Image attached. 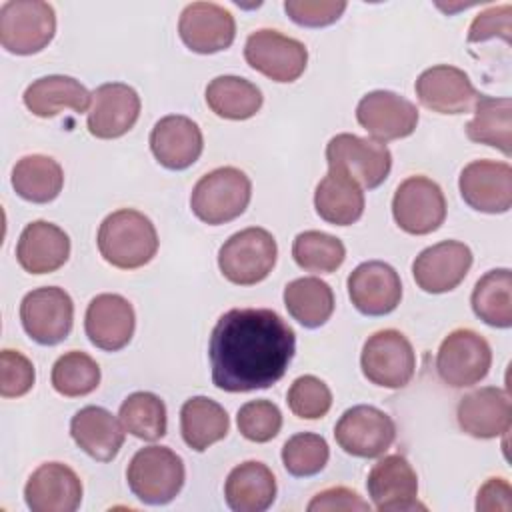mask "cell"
<instances>
[{"instance_id": "obj_21", "label": "cell", "mask_w": 512, "mask_h": 512, "mask_svg": "<svg viewBox=\"0 0 512 512\" xmlns=\"http://www.w3.org/2000/svg\"><path fill=\"white\" fill-rule=\"evenodd\" d=\"M182 42L198 54H214L232 46L236 22L230 10L214 2L188 4L178 20Z\"/></svg>"}, {"instance_id": "obj_15", "label": "cell", "mask_w": 512, "mask_h": 512, "mask_svg": "<svg viewBox=\"0 0 512 512\" xmlns=\"http://www.w3.org/2000/svg\"><path fill=\"white\" fill-rule=\"evenodd\" d=\"M462 200L484 214H504L512 206V166L496 160H472L458 180Z\"/></svg>"}, {"instance_id": "obj_13", "label": "cell", "mask_w": 512, "mask_h": 512, "mask_svg": "<svg viewBox=\"0 0 512 512\" xmlns=\"http://www.w3.org/2000/svg\"><path fill=\"white\" fill-rule=\"evenodd\" d=\"M338 446L356 458L382 456L396 438L394 420L376 406L358 404L348 408L334 426Z\"/></svg>"}, {"instance_id": "obj_33", "label": "cell", "mask_w": 512, "mask_h": 512, "mask_svg": "<svg viewBox=\"0 0 512 512\" xmlns=\"http://www.w3.org/2000/svg\"><path fill=\"white\" fill-rule=\"evenodd\" d=\"M472 142L498 148L504 156L512 152V100L480 94L474 104V118L466 124Z\"/></svg>"}, {"instance_id": "obj_31", "label": "cell", "mask_w": 512, "mask_h": 512, "mask_svg": "<svg viewBox=\"0 0 512 512\" xmlns=\"http://www.w3.org/2000/svg\"><path fill=\"white\" fill-rule=\"evenodd\" d=\"M230 428L226 410L208 396H192L180 408V432L196 452H204L220 442Z\"/></svg>"}, {"instance_id": "obj_43", "label": "cell", "mask_w": 512, "mask_h": 512, "mask_svg": "<svg viewBox=\"0 0 512 512\" xmlns=\"http://www.w3.org/2000/svg\"><path fill=\"white\" fill-rule=\"evenodd\" d=\"M36 380L34 364L18 350L4 348L0 352V396L20 398L24 396Z\"/></svg>"}, {"instance_id": "obj_47", "label": "cell", "mask_w": 512, "mask_h": 512, "mask_svg": "<svg viewBox=\"0 0 512 512\" xmlns=\"http://www.w3.org/2000/svg\"><path fill=\"white\" fill-rule=\"evenodd\" d=\"M478 512H510L512 510V486L506 478H488L476 496Z\"/></svg>"}, {"instance_id": "obj_26", "label": "cell", "mask_w": 512, "mask_h": 512, "mask_svg": "<svg viewBox=\"0 0 512 512\" xmlns=\"http://www.w3.org/2000/svg\"><path fill=\"white\" fill-rule=\"evenodd\" d=\"M70 256L68 234L46 220H34L24 226L18 244L16 260L30 274H50L66 264Z\"/></svg>"}, {"instance_id": "obj_30", "label": "cell", "mask_w": 512, "mask_h": 512, "mask_svg": "<svg viewBox=\"0 0 512 512\" xmlns=\"http://www.w3.org/2000/svg\"><path fill=\"white\" fill-rule=\"evenodd\" d=\"M24 106L38 118H52L62 110L86 112L92 102V94L72 76L50 74L34 80L24 90Z\"/></svg>"}, {"instance_id": "obj_11", "label": "cell", "mask_w": 512, "mask_h": 512, "mask_svg": "<svg viewBox=\"0 0 512 512\" xmlns=\"http://www.w3.org/2000/svg\"><path fill=\"white\" fill-rule=\"evenodd\" d=\"M24 332L42 346H54L68 338L74 324V302L58 286L28 292L20 304Z\"/></svg>"}, {"instance_id": "obj_34", "label": "cell", "mask_w": 512, "mask_h": 512, "mask_svg": "<svg viewBox=\"0 0 512 512\" xmlns=\"http://www.w3.org/2000/svg\"><path fill=\"white\" fill-rule=\"evenodd\" d=\"M284 306L304 328H318L334 312V292L330 284L316 276L296 278L284 288Z\"/></svg>"}, {"instance_id": "obj_42", "label": "cell", "mask_w": 512, "mask_h": 512, "mask_svg": "<svg viewBox=\"0 0 512 512\" xmlns=\"http://www.w3.org/2000/svg\"><path fill=\"white\" fill-rule=\"evenodd\" d=\"M236 424L240 434L250 442H270L282 428V412L270 400H250L240 406Z\"/></svg>"}, {"instance_id": "obj_27", "label": "cell", "mask_w": 512, "mask_h": 512, "mask_svg": "<svg viewBox=\"0 0 512 512\" xmlns=\"http://www.w3.org/2000/svg\"><path fill=\"white\" fill-rule=\"evenodd\" d=\"M124 426L102 406H84L70 420V436L90 458L110 462L124 444Z\"/></svg>"}, {"instance_id": "obj_46", "label": "cell", "mask_w": 512, "mask_h": 512, "mask_svg": "<svg viewBox=\"0 0 512 512\" xmlns=\"http://www.w3.org/2000/svg\"><path fill=\"white\" fill-rule=\"evenodd\" d=\"M308 512H334V510H344V512H368L370 504L354 490L346 486H334L318 492L306 506Z\"/></svg>"}, {"instance_id": "obj_9", "label": "cell", "mask_w": 512, "mask_h": 512, "mask_svg": "<svg viewBox=\"0 0 512 512\" xmlns=\"http://www.w3.org/2000/svg\"><path fill=\"white\" fill-rule=\"evenodd\" d=\"M328 168H338L362 188H378L390 174L392 154L388 146L374 138L356 134H336L326 144Z\"/></svg>"}, {"instance_id": "obj_6", "label": "cell", "mask_w": 512, "mask_h": 512, "mask_svg": "<svg viewBox=\"0 0 512 512\" xmlns=\"http://www.w3.org/2000/svg\"><path fill=\"white\" fill-rule=\"evenodd\" d=\"M56 34V12L42 0H8L0 6V44L28 56L46 48Z\"/></svg>"}, {"instance_id": "obj_24", "label": "cell", "mask_w": 512, "mask_h": 512, "mask_svg": "<svg viewBox=\"0 0 512 512\" xmlns=\"http://www.w3.org/2000/svg\"><path fill=\"white\" fill-rule=\"evenodd\" d=\"M150 150L164 168L184 170L192 166L204 150L202 130L188 116H164L150 132Z\"/></svg>"}, {"instance_id": "obj_2", "label": "cell", "mask_w": 512, "mask_h": 512, "mask_svg": "<svg viewBox=\"0 0 512 512\" xmlns=\"http://www.w3.org/2000/svg\"><path fill=\"white\" fill-rule=\"evenodd\" d=\"M96 242L100 256L120 270L140 268L158 252V234L152 220L134 208L108 214L98 228Z\"/></svg>"}, {"instance_id": "obj_45", "label": "cell", "mask_w": 512, "mask_h": 512, "mask_svg": "<svg viewBox=\"0 0 512 512\" xmlns=\"http://www.w3.org/2000/svg\"><path fill=\"white\" fill-rule=\"evenodd\" d=\"M490 38H502L510 44L512 40V6H492L480 12L470 28H468V42H486Z\"/></svg>"}, {"instance_id": "obj_40", "label": "cell", "mask_w": 512, "mask_h": 512, "mask_svg": "<svg viewBox=\"0 0 512 512\" xmlns=\"http://www.w3.org/2000/svg\"><path fill=\"white\" fill-rule=\"evenodd\" d=\"M328 442L314 432H298L282 446V464L288 474L296 478L314 476L328 464Z\"/></svg>"}, {"instance_id": "obj_4", "label": "cell", "mask_w": 512, "mask_h": 512, "mask_svg": "<svg viewBox=\"0 0 512 512\" xmlns=\"http://www.w3.org/2000/svg\"><path fill=\"white\" fill-rule=\"evenodd\" d=\"M126 480L140 502L160 506L180 494L186 470L182 458L168 446H146L132 456L126 468Z\"/></svg>"}, {"instance_id": "obj_44", "label": "cell", "mask_w": 512, "mask_h": 512, "mask_svg": "<svg viewBox=\"0 0 512 512\" xmlns=\"http://www.w3.org/2000/svg\"><path fill=\"white\" fill-rule=\"evenodd\" d=\"M284 10L292 22L306 28L334 24L346 10L344 0H286Z\"/></svg>"}, {"instance_id": "obj_28", "label": "cell", "mask_w": 512, "mask_h": 512, "mask_svg": "<svg viewBox=\"0 0 512 512\" xmlns=\"http://www.w3.org/2000/svg\"><path fill=\"white\" fill-rule=\"evenodd\" d=\"M224 498L234 512H264L276 500V478L264 462H242L230 470Z\"/></svg>"}, {"instance_id": "obj_12", "label": "cell", "mask_w": 512, "mask_h": 512, "mask_svg": "<svg viewBox=\"0 0 512 512\" xmlns=\"http://www.w3.org/2000/svg\"><path fill=\"white\" fill-rule=\"evenodd\" d=\"M244 58L256 72L274 82L298 80L308 64L306 46L272 28H260L246 38Z\"/></svg>"}, {"instance_id": "obj_10", "label": "cell", "mask_w": 512, "mask_h": 512, "mask_svg": "<svg viewBox=\"0 0 512 512\" xmlns=\"http://www.w3.org/2000/svg\"><path fill=\"white\" fill-rule=\"evenodd\" d=\"M392 216L400 230L414 236L438 230L446 218L442 188L426 176H408L394 192Z\"/></svg>"}, {"instance_id": "obj_16", "label": "cell", "mask_w": 512, "mask_h": 512, "mask_svg": "<svg viewBox=\"0 0 512 512\" xmlns=\"http://www.w3.org/2000/svg\"><path fill=\"white\" fill-rule=\"evenodd\" d=\"M366 488L376 510L380 512L426 508L418 502V476L412 464L400 454L380 458L368 472Z\"/></svg>"}, {"instance_id": "obj_14", "label": "cell", "mask_w": 512, "mask_h": 512, "mask_svg": "<svg viewBox=\"0 0 512 512\" xmlns=\"http://www.w3.org/2000/svg\"><path fill=\"white\" fill-rule=\"evenodd\" d=\"M418 108L392 90H372L356 106L358 124L380 142L410 136L418 126Z\"/></svg>"}, {"instance_id": "obj_18", "label": "cell", "mask_w": 512, "mask_h": 512, "mask_svg": "<svg viewBox=\"0 0 512 512\" xmlns=\"http://www.w3.org/2000/svg\"><path fill=\"white\" fill-rule=\"evenodd\" d=\"M472 266V250L458 240H444L424 248L412 262V276L428 294L454 290Z\"/></svg>"}, {"instance_id": "obj_39", "label": "cell", "mask_w": 512, "mask_h": 512, "mask_svg": "<svg viewBox=\"0 0 512 512\" xmlns=\"http://www.w3.org/2000/svg\"><path fill=\"white\" fill-rule=\"evenodd\" d=\"M100 384V366L92 356L80 350L62 354L52 366V386L66 398H78L94 392Z\"/></svg>"}, {"instance_id": "obj_23", "label": "cell", "mask_w": 512, "mask_h": 512, "mask_svg": "<svg viewBox=\"0 0 512 512\" xmlns=\"http://www.w3.org/2000/svg\"><path fill=\"white\" fill-rule=\"evenodd\" d=\"M134 326V308L120 294H98L86 308L84 330L88 340L100 350L116 352L128 346L134 336Z\"/></svg>"}, {"instance_id": "obj_35", "label": "cell", "mask_w": 512, "mask_h": 512, "mask_svg": "<svg viewBox=\"0 0 512 512\" xmlns=\"http://www.w3.org/2000/svg\"><path fill=\"white\" fill-rule=\"evenodd\" d=\"M208 108L226 120H248L262 108V92L242 76H216L206 86Z\"/></svg>"}, {"instance_id": "obj_29", "label": "cell", "mask_w": 512, "mask_h": 512, "mask_svg": "<svg viewBox=\"0 0 512 512\" xmlns=\"http://www.w3.org/2000/svg\"><path fill=\"white\" fill-rule=\"evenodd\" d=\"M314 208L324 222L350 226L364 214V192L346 172L328 168V174L316 186Z\"/></svg>"}, {"instance_id": "obj_32", "label": "cell", "mask_w": 512, "mask_h": 512, "mask_svg": "<svg viewBox=\"0 0 512 512\" xmlns=\"http://www.w3.org/2000/svg\"><path fill=\"white\" fill-rule=\"evenodd\" d=\"M64 186L62 166L44 154H28L12 168V188L16 194L34 204L52 202Z\"/></svg>"}, {"instance_id": "obj_36", "label": "cell", "mask_w": 512, "mask_h": 512, "mask_svg": "<svg viewBox=\"0 0 512 512\" xmlns=\"http://www.w3.org/2000/svg\"><path fill=\"white\" fill-rule=\"evenodd\" d=\"M472 310L488 326H512V272L494 268L486 272L472 290Z\"/></svg>"}, {"instance_id": "obj_3", "label": "cell", "mask_w": 512, "mask_h": 512, "mask_svg": "<svg viewBox=\"0 0 512 512\" xmlns=\"http://www.w3.org/2000/svg\"><path fill=\"white\" fill-rule=\"evenodd\" d=\"M252 198L250 178L234 166H222L204 174L192 188L190 208L198 220L210 226L226 224L248 208Z\"/></svg>"}, {"instance_id": "obj_22", "label": "cell", "mask_w": 512, "mask_h": 512, "mask_svg": "<svg viewBox=\"0 0 512 512\" xmlns=\"http://www.w3.org/2000/svg\"><path fill=\"white\" fill-rule=\"evenodd\" d=\"M24 500L32 512H74L82 502V482L70 466L44 462L30 474Z\"/></svg>"}, {"instance_id": "obj_20", "label": "cell", "mask_w": 512, "mask_h": 512, "mask_svg": "<svg viewBox=\"0 0 512 512\" xmlns=\"http://www.w3.org/2000/svg\"><path fill=\"white\" fill-rule=\"evenodd\" d=\"M346 284L354 308L364 316L390 314L402 300L400 276L382 260L358 264L350 272Z\"/></svg>"}, {"instance_id": "obj_38", "label": "cell", "mask_w": 512, "mask_h": 512, "mask_svg": "<svg viewBox=\"0 0 512 512\" xmlns=\"http://www.w3.org/2000/svg\"><path fill=\"white\" fill-rule=\"evenodd\" d=\"M292 256L294 262L306 272L330 274L342 266L346 258V248L342 240L332 234L320 230H306L294 238Z\"/></svg>"}, {"instance_id": "obj_1", "label": "cell", "mask_w": 512, "mask_h": 512, "mask_svg": "<svg viewBox=\"0 0 512 512\" xmlns=\"http://www.w3.org/2000/svg\"><path fill=\"white\" fill-rule=\"evenodd\" d=\"M296 352V334L268 308H232L210 334L212 382L224 392H252L276 384Z\"/></svg>"}, {"instance_id": "obj_19", "label": "cell", "mask_w": 512, "mask_h": 512, "mask_svg": "<svg viewBox=\"0 0 512 512\" xmlns=\"http://www.w3.org/2000/svg\"><path fill=\"white\" fill-rule=\"evenodd\" d=\"M414 88L422 106L438 114H466L474 110L480 96L470 76L450 64L426 68L416 78Z\"/></svg>"}, {"instance_id": "obj_5", "label": "cell", "mask_w": 512, "mask_h": 512, "mask_svg": "<svg viewBox=\"0 0 512 512\" xmlns=\"http://www.w3.org/2000/svg\"><path fill=\"white\" fill-rule=\"evenodd\" d=\"M278 246L274 236L258 226L232 234L218 250V268L222 276L238 286L262 282L274 268Z\"/></svg>"}, {"instance_id": "obj_41", "label": "cell", "mask_w": 512, "mask_h": 512, "mask_svg": "<svg viewBox=\"0 0 512 512\" xmlns=\"http://www.w3.org/2000/svg\"><path fill=\"white\" fill-rule=\"evenodd\" d=\"M286 402L294 416L302 420H318L328 414L332 406V392L320 378L304 374L290 384Z\"/></svg>"}, {"instance_id": "obj_17", "label": "cell", "mask_w": 512, "mask_h": 512, "mask_svg": "<svg viewBox=\"0 0 512 512\" xmlns=\"http://www.w3.org/2000/svg\"><path fill=\"white\" fill-rule=\"evenodd\" d=\"M140 116V96L124 82H106L92 92L86 116L88 132L100 140L124 136Z\"/></svg>"}, {"instance_id": "obj_7", "label": "cell", "mask_w": 512, "mask_h": 512, "mask_svg": "<svg viewBox=\"0 0 512 512\" xmlns=\"http://www.w3.org/2000/svg\"><path fill=\"white\" fill-rule=\"evenodd\" d=\"M360 368L368 382L398 390L416 372V354L410 340L394 328H384L368 336L360 354Z\"/></svg>"}, {"instance_id": "obj_25", "label": "cell", "mask_w": 512, "mask_h": 512, "mask_svg": "<svg viewBox=\"0 0 512 512\" xmlns=\"http://www.w3.org/2000/svg\"><path fill=\"white\" fill-rule=\"evenodd\" d=\"M456 418L460 428L472 438H498L512 424L510 396L496 386L478 388L458 402Z\"/></svg>"}, {"instance_id": "obj_37", "label": "cell", "mask_w": 512, "mask_h": 512, "mask_svg": "<svg viewBox=\"0 0 512 512\" xmlns=\"http://www.w3.org/2000/svg\"><path fill=\"white\" fill-rule=\"evenodd\" d=\"M124 430L140 440L154 442L166 434V406L160 396L152 392H132L124 398L118 410Z\"/></svg>"}, {"instance_id": "obj_8", "label": "cell", "mask_w": 512, "mask_h": 512, "mask_svg": "<svg viewBox=\"0 0 512 512\" xmlns=\"http://www.w3.org/2000/svg\"><path fill=\"white\" fill-rule=\"evenodd\" d=\"M492 364V348L472 328L452 330L436 354V370L444 384L468 388L486 378Z\"/></svg>"}]
</instances>
